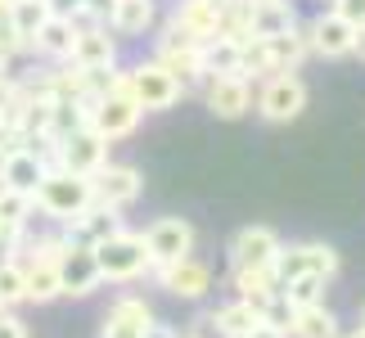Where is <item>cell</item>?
<instances>
[{
	"label": "cell",
	"instance_id": "6da1fadb",
	"mask_svg": "<svg viewBox=\"0 0 365 338\" xmlns=\"http://www.w3.org/2000/svg\"><path fill=\"white\" fill-rule=\"evenodd\" d=\"M32 203H36V217H50L54 225H68L95 203V185H91V176H77V172H68V167H50V172L41 176Z\"/></svg>",
	"mask_w": 365,
	"mask_h": 338
},
{
	"label": "cell",
	"instance_id": "7a4b0ae2",
	"mask_svg": "<svg viewBox=\"0 0 365 338\" xmlns=\"http://www.w3.org/2000/svg\"><path fill=\"white\" fill-rule=\"evenodd\" d=\"M91 252H95V266H100L104 285H135V280H145L149 266H153L140 230H118V235H108L104 244H95Z\"/></svg>",
	"mask_w": 365,
	"mask_h": 338
},
{
	"label": "cell",
	"instance_id": "3957f363",
	"mask_svg": "<svg viewBox=\"0 0 365 338\" xmlns=\"http://www.w3.org/2000/svg\"><path fill=\"white\" fill-rule=\"evenodd\" d=\"M199 46H203L199 36H190V32H180V27L167 23L163 32L153 36V59H158V63H163L185 91H194V86H203V59H199Z\"/></svg>",
	"mask_w": 365,
	"mask_h": 338
},
{
	"label": "cell",
	"instance_id": "277c9868",
	"mask_svg": "<svg viewBox=\"0 0 365 338\" xmlns=\"http://www.w3.org/2000/svg\"><path fill=\"white\" fill-rule=\"evenodd\" d=\"M271 271H275L279 285H289V280H298V275H320V280H334V275H339V248H334V244H320V239L284 244Z\"/></svg>",
	"mask_w": 365,
	"mask_h": 338
},
{
	"label": "cell",
	"instance_id": "5b68a950",
	"mask_svg": "<svg viewBox=\"0 0 365 338\" xmlns=\"http://www.w3.org/2000/svg\"><path fill=\"white\" fill-rule=\"evenodd\" d=\"M307 100H312V91H307V81L298 73H275L262 81V91L252 95V104H257V113L266 122H298Z\"/></svg>",
	"mask_w": 365,
	"mask_h": 338
},
{
	"label": "cell",
	"instance_id": "8992f818",
	"mask_svg": "<svg viewBox=\"0 0 365 338\" xmlns=\"http://www.w3.org/2000/svg\"><path fill=\"white\" fill-rule=\"evenodd\" d=\"M126 73H131V100L145 113H167V108L180 104V95H185V86H180L158 59H140V63L126 68Z\"/></svg>",
	"mask_w": 365,
	"mask_h": 338
},
{
	"label": "cell",
	"instance_id": "52a82bcc",
	"mask_svg": "<svg viewBox=\"0 0 365 338\" xmlns=\"http://www.w3.org/2000/svg\"><path fill=\"white\" fill-rule=\"evenodd\" d=\"M149 280H153L163 293L180 298V302H199V298H207V289H212V266L199 262V257L190 252V257H180V262L149 266Z\"/></svg>",
	"mask_w": 365,
	"mask_h": 338
},
{
	"label": "cell",
	"instance_id": "ba28073f",
	"mask_svg": "<svg viewBox=\"0 0 365 338\" xmlns=\"http://www.w3.org/2000/svg\"><path fill=\"white\" fill-rule=\"evenodd\" d=\"M140 122H145V108H140L131 95L108 91V95H100V100L91 104V131H100L108 145H118V140L135 135Z\"/></svg>",
	"mask_w": 365,
	"mask_h": 338
},
{
	"label": "cell",
	"instance_id": "9c48e42d",
	"mask_svg": "<svg viewBox=\"0 0 365 338\" xmlns=\"http://www.w3.org/2000/svg\"><path fill=\"white\" fill-rule=\"evenodd\" d=\"M140 235H145V248H149L153 266H167V262L190 257V252H194V239H199L185 217H158V221H149Z\"/></svg>",
	"mask_w": 365,
	"mask_h": 338
},
{
	"label": "cell",
	"instance_id": "30bf717a",
	"mask_svg": "<svg viewBox=\"0 0 365 338\" xmlns=\"http://www.w3.org/2000/svg\"><path fill=\"white\" fill-rule=\"evenodd\" d=\"M91 185H95V203L126 212V208L140 199V190H145V176H140L131 163H113V158H108L100 172L91 176Z\"/></svg>",
	"mask_w": 365,
	"mask_h": 338
},
{
	"label": "cell",
	"instance_id": "8fae6325",
	"mask_svg": "<svg viewBox=\"0 0 365 338\" xmlns=\"http://www.w3.org/2000/svg\"><path fill=\"white\" fill-rule=\"evenodd\" d=\"M307 41H312V54H320V59H347L356 46V27L347 19H339L334 9H320L307 23Z\"/></svg>",
	"mask_w": 365,
	"mask_h": 338
},
{
	"label": "cell",
	"instance_id": "7c38bea8",
	"mask_svg": "<svg viewBox=\"0 0 365 338\" xmlns=\"http://www.w3.org/2000/svg\"><path fill=\"white\" fill-rule=\"evenodd\" d=\"M104 163H108V140L100 131H91V126H81V131L59 140V167H68V172L95 176Z\"/></svg>",
	"mask_w": 365,
	"mask_h": 338
},
{
	"label": "cell",
	"instance_id": "4fadbf2b",
	"mask_svg": "<svg viewBox=\"0 0 365 338\" xmlns=\"http://www.w3.org/2000/svg\"><path fill=\"white\" fill-rule=\"evenodd\" d=\"M203 104L212 118L235 122L252 108V81L248 77H207L203 81Z\"/></svg>",
	"mask_w": 365,
	"mask_h": 338
},
{
	"label": "cell",
	"instance_id": "5bb4252c",
	"mask_svg": "<svg viewBox=\"0 0 365 338\" xmlns=\"http://www.w3.org/2000/svg\"><path fill=\"white\" fill-rule=\"evenodd\" d=\"M59 230L68 235V244H73V248H95V244H104L108 235L126 230V221H122V212H118V208L91 203L86 212H81V217H73L68 225H59Z\"/></svg>",
	"mask_w": 365,
	"mask_h": 338
},
{
	"label": "cell",
	"instance_id": "9a60e30c",
	"mask_svg": "<svg viewBox=\"0 0 365 338\" xmlns=\"http://www.w3.org/2000/svg\"><path fill=\"white\" fill-rule=\"evenodd\" d=\"M279 248H284V239L271 225H244V230H235L226 252H230V266H275Z\"/></svg>",
	"mask_w": 365,
	"mask_h": 338
},
{
	"label": "cell",
	"instance_id": "2e32d148",
	"mask_svg": "<svg viewBox=\"0 0 365 338\" xmlns=\"http://www.w3.org/2000/svg\"><path fill=\"white\" fill-rule=\"evenodd\" d=\"M59 289H63V298H91V293L104 289V275L95 266L91 248H68L59 257Z\"/></svg>",
	"mask_w": 365,
	"mask_h": 338
},
{
	"label": "cell",
	"instance_id": "e0dca14e",
	"mask_svg": "<svg viewBox=\"0 0 365 338\" xmlns=\"http://www.w3.org/2000/svg\"><path fill=\"white\" fill-rule=\"evenodd\" d=\"M68 63L77 68H118V36L108 32V23H91L81 27L73 36V54H68Z\"/></svg>",
	"mask_w": 365,
	"mask_h": 338
},
{
	"label": "cell",
	"instance_id": "ac0fdd59",
	"mask_svg": "<svg viewBox=\"0 0 365 338\" xmlns=\"http://www.w3.org/2000/svg\"><path fill=\"white\" fill-rule=\"evenodd\" d=\"M153 23H158V0H118L113 14H108V32L118 41H135V36H149Z\"/></svg>",
	"mask_w": 365,
	"mask_h": 338
},
{
	"label": "cell",
	"instance_id": "d6986e66",
	"mask_svg": "<svg viewBox=\"0 0 365 338\" xmlns=\"http://www.w3.org/2000/svg\"><path fill=\"white\" fill-rule=\"evenodd\" d=\"M172 27H180V32H190V36H217L221 32V5L217 0H176V9H172V19H167Z\"/></svg>",
	"mask_w": 365,
	"mask_h": 338
},
{
	"label": "cell",
	"instance_id": "ffe728a7",
	"mask_svg": "<svg viewBox=\"0 0 365 338\" xmlns=\"http://www.w3.org/2000/svg\"><path fill=\"white\" fill-rule=\"evenodd\" d=\"M230 289H235V298H244L262 312V302H271L279 293V280L271 266H230Z\"/></svg>",
	"mask_w": 365,
	"mask_h": 338
},
{
	"label": "cell",
	"instance_id": "44dd1931",
	"mask_svg": "<svg viewBox=\"0 0 365 338\" xmlns=\"http://www.w3.org/2000/svg\"><path fill=\"white\" fill-rule=\"evenodd\" d=\"M73 36H77V27L63 19V14H50L46 27L36 32L32 41V54H41V59H50V63H68V54H73Z\"/></svg>",
	"mask_w": 365,
	"mask_h": 338
},
{
	"label": "cell",
	"instance_id": "7402d4cb",
	"mask_svg": "<svg viewBox=\"0 0 365 338\" xmlns=\"http://www.w3.org/2000/svg\"><path fill=\"white\" fill-rule=\"evenodd\" d=\"M50 167L36 158L32 149H9V158H5V172H0V185H9V190H23V194H36L41 185V176H46Z\"/></svg>",
	"mask_w": 365,
	"mask_h": 338
},
{
	"label": "cell",
	"instance_id": "603a6c76",
	"mask_svg": "<svg viewBox=\"0 0 365 338\" xmlns=\"http://www.w3.org/2000/svg\"><path fill=\"white\" fill-rule=\"evenodd\" d=\"M298 27V14H293L289 0H252V36L275 41Z\"/></svg>",
	"mask_w": 365,
	"mask_h": 338
},
{
	"label": "cell",
	"instance_id": "cb8c5ba5",
	"mask_svg": "<svg viewBox=\"0 0 365 338\" xmlns=\"http://www.w3.org/2000/svg\"><path fill=\"white\" fill-rule=\"evenodd\" d=\"M240 46L244 41H230V36H207L199 46V59H203V81L207 77H240Z\"/></svg>",
	"mask_w": 365,
	"mask_h": 338
},
{
	"label": "cell",
	"instance_id": "d4e9b609",
	"mask_svg": "<svg viewBox=\"0 0 365 338\" xmlns=\"http://www.w3.org/2000/svg\"><path fill=\"white\" fill-rule=\"evenodd\" d=\"M32 217H36V203H32V194L0 185V235H14V239H23L27 230H32Z\"/></svg>",
	"mask_w": 365,
	"mask_h": 338
},
{
	"label": "cell",
	"instance_id": "484cf974",
	"mask_svg": "<svg viewBox=\"0 0 365 338\" xmlns=\"http://www.w3.org/2000/svg\"><path fill=\"white\" fill-rule=\"evenodd\" d=\"M50 14H54L50 0H14V9H9V27L19 32V41H23V50H27V54H32V41H36L41 27H46Z\"/></svg>",
	"mask_w": 365,
	"mask_h": 338
},
{
	"label": "cell",
	"instance_id": "4316f807",
	"mask_svg": "<svg viewBox=\"0 0 365 338\" xmlns=\"http://www.w3.org/2000/svg\"><path fill=\"white\" fill-rule=\"evenodd\" d=\"M271 54H275V73H298V68L312 59V41H307V27H293V32L275 36V41H271Z\"/></svg>",
	"mask_w": 365,
	"mask_h": 338
},
{
	"label": "cell",
	"instance_id": "83f0119b",
	"mask_svg": "<svg viewBox=\"0 0 365 338\" xmlns=\"http://www.w3.org/2000/svg\"><path fill=\"white\" fill-rule=\"evenodd\" d=\"M23 271H27V302L46 307V302H54V298H63V289H59V266H54V262H23Z\"/></svg>",
	"mask_w": 365,
	"mask_h": 338
},
{
	"label": "cell",
	"instance_id": "f1b7e54d",
	"mask_svg": "<svg viewBox=\"0 0 365 338\" xmlns=\"http://www.w3.org/2000/svg\"><path fill=\"white\" fill-rule=\"evenodd\" d=\"M212 320H217L221 338H244V334L262 320V312H257L252 302H244V298H230L226 307H217V312H212Z\"/></svg>",
	"mask_w": 365,
	"mask_h": 338
},
{
	"label": "cell",
	"instance_id": "f546056e",
	"mask_svg": "<svg viewBox=\"0 0 365 338\" xmlns=\"http://www.w3.org/2000/svg\"><path fill=\"white\" fill-rule=\"evenodd\" d=\"M339 316L329 312L325 302L320 307H307V312H298V320H293V334L289 338H339Z\"/></svg>",
	"mask_w": 365,
	"mask_h": 338
},
{
	"label": "cell",
	"instance_id": "4dcf8cb0",
	"mask_svg": "<svg viewBox=\"0 0 365 338\" xmlns=\"http://www.w3.org/2000/svg\"><path fill=\"white\" fill-rule=\"evenodd\" d=\"M325 285L329 280H320V275H298V280H289V285H279V293H284V302L293 312H307V307L325 302Z\"/></svg>",
	"mask_w": 365,
	"mask_h": 338
},
{
	"label": "cell",
	"instance_id": "1f68e13d",
	"mask_svg": "<svg viewBox=\"0 0 365 338\" xmlns=\"http://www.w3.org/2000/svg\"><path fill=\"white\" fill-rule=\"evenodd\" d=\"M104 316H113V320H122V325H131V329H149L153 320H158V316H153V307L140 298V293H118L113 307H108Z\"/></svg>",
	"mask_w": 365,
	"mask_h": 338
},
{
	"label": "cell",
	"instance_id": "d6a6232c",
	"mask_svg": "<svg viewBox=\"0 0 365 338\" xmlns=\"http://www.w3.org/2000/svg\"><path fill=\"white\" fill-rule=\"evenodd\" d=\"M19 302H27V271L23 262H5L0 266V307L14 312Z\"/></svg>",
	"mask_w": 365,
	"mask_h": 338
},
{
	"label": "cell",
	"instance_id": "836d02e7",
	"mask_svg": "<svg viewBox=\"0 0 365 338\" xmlns=\"http://www.w3.org/2000/svg\"><path fill=\"white\" fill-rule=\"evenodd\" d=\"M262 320H266V325H275V329H284V334H293V320H298V312L284 302V293H275L271 302H262Z\"/></svg>",
	"mask_w": 365,
	"mask_h": 338
},
{
	"label": "cell",
	"instance_id": "e575fe53",
	"mask_svg": "<svg viewBox=\"0 0 365 338\" xmlns=\"http://www.w3.org/2000/svg\"><path fill=\"white\" fill-rule=\"evenodd\" d=\"M329 9L339 19H347L352 27H365V0H329Z\"/></svg>",
	"mask_w": 365,
	"mask_h": 338
},
{
	"label": "cell",
	"instance_id": "d590c367",
	"mask_svg": "<svg viewBox=\"0 0 365 338\" xmlns=\"http://www.w3.org/2000/svg\"><path fill=\"white\" fill-rule=\"evenodd\" d=\"M0 338H32V334H27V325L14 312H0Z\"/></svg>",
	"mask_w": 365,
	"mask_h": 338
},
{
	"label": "cell",
	"instance_id": "8d00e7d4",
	"mask_svg": "<svg viewBox=\"0 0 365 338\" xmlns=\"http://www.w3.org/2000/svg\"><path fill=\"white\" fill-rule=\"evenodd\" d=\"M77 5L86 9L95 23H108V14H113V5H118V0H77Z\"/></svg>",
	"mask_w": 365,
	"mask_h": 338
},
{
	"label": "cell",
	"instance_id": "74e56055",
	"mask_svg": "<svg viewBox=\"0 0 365 338\" xmlns=\"http://www.w3.org/2000/svg\"><path fill=\"white\" fill-rule=\"evenodd\" d=\"M19 244H23V239L0 235V266H5V262H19Z\"/></svg>",
	"mask_w": 365,
	"mask_h": 338
},
{
	"label": "cell",
	"instance_id": "f35d334b",
	"mask_svg": "<svg viewBox=\"0 0 365 338\" xmlns=\"http://www.w3.org/2000/svg\"><path fill=\"white\" fill-rule=\"evenodd\" d=\"M244 338H289L284 329H275V325H266V320H257V325H252Z\"/></svg>",
	"mask_w": 365,
	"mask_h": 338
},
{
	"label": "cell",
	"instance_id": "ab89813d",
	"mask_svg": "<svg viewBox=\"0 0 365 338\" xmlns=\"http://www.w3.org/2000/svg\"><path fill=\"white\" fill-rule=\"evenodd\" d=\"M140 338H180V334H176L172 325H163V320H153V325H149L145 334H140Z\"/></svg>",
	"mask_w": 365,
	"mask_h": 338
},
{
	"label": "cell",
	"instance_id": "60d3db41",
	"mask_svg": "<svg viewBox=\"0 0 365 338\" xmlns=\"http://www.w3.org/2000/svg\"><path fill=\"white\" fill-rule=\"evenodd\" d=\"M352 54L365 63V27H356V46H352Z\"/></svg>",
	"mask_w": 365,
	"mask_h": 338
},
{
	"label": "cell",
	"instance_id": "b9f144b4",
	"mask_svg": "<svg viewBox=\"0 0 365 338\" xmlns=\"http://www.w3.org/2000/svg\"><path fill=\"white\" fill-rule=\"evenodd\" d=\"M9 149H14V145H9L5 135H0V172H5V158H9Z\"/></svg>",
	"mask_w": 365,
	"mask_h": 338
},
{
	"label": "cell",
	"instance_id": "7bdbcfd3",
	"mask_svg": "<svg viewBox=\"0 0 365 338\" xmlns=\"http://www.w3.org/2000/svg\"><path fill=\"white\" fill-rule=\"evenodd\" d=\"M339 338H365V329H361V325H356V329H352V334H339Z\"/></svg>",
	"mask_w": 365,
	"mask_h": 338
},
{
	"label": "cell",
	"instance_id": "ee69618b",
	"mask_svg": "<svg viewBox=\"0 0 365 338\" xmlns=\"http://www.w3.org/2000/svg\"><path fill=\"white\" fill-rule=\"evenodd\" d=\"M0 77H9V68H5V63H0Z\"/></svg>",
	"mask_w": 365,
	"mask_h": 338
},
{
	"label": "cell",
	"instance_id": "f6af8a7d",
	"mask_svg": "<svg viewBox=\"0 0 365 338\" xmlns=\"http://www.w3.org/2000/svg\"><path fill=\"white\" fill-rule=\"evenodd\" d=\"M361 329H365V307H361Z\"/></svg>",
	"mask_w": 365,
	"mask_h": 338
},
{
	"label": "cell",
	"instance_id": "bcb514c9",
	"mask_svg": "<svg viewBox=\"0 0 365 338\" xmlns=\"http://www.w3.org/2000/svg\"><path fill=\"white\" fill-rule=\"evenodd\" d=\"M217 5H230V0H217Z\"/></svg>",
	"mask_w": 365,
	"mask_h": 338
},
{
	"label": "cell",
	"instance_id": "7dc6e473",
	"mask_svg": "<svg viewBox=\"0 0 365 338\" xmlns=\"http://www.w3.org/2000/svg\"><path fill=\"white\" fill-rule=\"evenodd\" d=\"M180 338H194V334H180Z\"/></svg>",
	"mask_w": 365,
	"mask_h": 338
},
{
	"label": "cell",
	"instance_id": "c3c4849f",
	"mask_svg": "<svg viewBox=\"0 0 365 338\" xmlns=\"http://www.w3.org/2000/svg\"><path fill=\"white\" fill-rule=\"evenodd\" d=\"M0 312H5V307H0Z\"/></svg>",
	"mask_w": 365,
	"mask_h": 338
},
{
	"label": "cell",
	"instance_id": "681fc988",
	"mask_svg": "<svg viewBox=\"0 0 365 338\" xmlns=\"http://www.w3.org/2000/svg\"><path fill=\"white\" fill-rule=\"evenodd\" d=\"M50 5H54V0H50Z\"/></svg>",
	"mask_w": 365,
	"mask_h": 338
}]
</instances>
